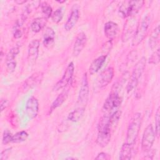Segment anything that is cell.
Listing matches in <instances>:
<instances>
[{
    "label": "cell",
    "instance_id": "obj_16",
    "mask_svg": "<svg viewBox=\"0 0 160 160\" xmlns=\"http://www.w3.org/2000/svg\"><path fill=\"white\" fill-rule=\"evenodd\" d=\"M111 129L98 131L96 139L97 144L101 147L106 146L111 140Z\"/></svg>",
    "mask_w": 160,
    "mask_h": 160
},
{
    "label": "cell",
    "instance_id": "obj_30",
    "mask_svg": "<svg viewBox=\"0 0 160 160\" xmlns=\"http://www.w3.org/2000/svg\"><path fill=\"white\" fill-rule=\"evenodd\" d=\"M41 11L44 15V18L46 19H48L50 16H52V8L46 2H43L41 5Z\"/></svg>",
    "mask_w": 160,
    "mask_h": 160
},
{
    "label": "cell",
    "instance_id": "obj_20",
    "mask_svg": "<svg viewBox=\"0 0 160 160\" xmlns=\"http://www.w3.org/2000/svg\"><path fill=\"white\" fill-rule=\"evenodd\" d=\"M132 145L129 144L126 142L124 143L121 148L119 152V159L121 160H129L132 157V152L133 149Z\"/></svg>",
    "mask_w": 160,
    "mask_h": 160
},
{
    "label": "cell",
    "instance_id": "obj_8",
    "mask_svg": "<svg viewBox=\"0 0 160 160\" xmlns=\"http://www.w3.org/2000/svg\"><path fill=\"white\" fill-rule=\"evenodd\" d=\"M43 73L42 72H36L32 74L28 79H26L22 84L20 90L22 92H26L38 85L42 81Z\"/></svg>",
    "mask_w": 160,
    "mask_h": 160
},
{
    "label": "cell",
    "instance_id": "obj_36",
    "mask_svg": "<svg viewBox=\"0 0 160 160\" xmlns=\"http://www.w3.org/2000/svg\"><path fill=\"white\" fill-rule=\"evenodd\" d=\"M8 101L5 99H2L1 100V112L3 111L8 106Z\"/></svg>",
    "mask_w": 160,
    "mask_h": 160
},
{
    "label": "cell",
    "instance_id": "obj_5",
    "mask_svg": "<svg viewBox=\"0 0 160 160\" xmlns=\"http://www.w3.org/2000/svg\"><path fill=\"white\" fill-rule=\"evenodd\" d=\"M155 136L156 132L153 126L150 124L146 128L141 139V149L144 152H147L151 149L155 140Z\"/></svg>",
    "mask_w": 160,
    "mask_h": 160
},
{
    "label": "cell",
    "instance_id": "obj_3",
    "mask_svg": "<svg viewBox=\"0 0 160 160\" xmlns=\"http://www.w3.org/2000/svg\"><path fill=\"white\" fill-rule=\"evenodd\" d=\"M146 58L144 57H142L136 64V65L133 69L130 80L127 86L128 92H129L130 91H131L137 86V84L138 83L139 79L144 71V69L146 67Z\"/></svg>",
    "mask_w": 160,
    "mask_h": 160
},
{
    "label": "cell",
    "instance_id": "obj_9",
    "mask_svg": "<svg viewBox=\"0 0 160 160\" xmlns=\"http://www.w3.org/2000/svg\"><path fill=\"white\" fill-rule=\"evenodd\" d=\"M138 25V21L134 17H132L126 21L122 34V40L123 42L128 41L131 37L134 36Z\"/></svg>",
    "mask_w": 160,
    "mask_h": 160
},
{
    "label": "cell",
    "instance_id": "obj_7",
    "mask_svg": "<svg viewBox=\"0 0 160 160\" xmlns=\"http://www.w3.org/2000/svg\"><path fill=\"white\" fill-rule=\"evenodd\" d=\"M74 71V63L72 62H71L68 64V67L66 68L62 78L54 85L53 88V90L57 91L59 89H61L65 88L70 82V81L72 79Z\"/></svg>",
    "mask_w": 160,
    "mask_h": 160
},
{
    "label": "cell",
    "instance_id": "obj_19",
    "mask_svg": "<svg viewBox=\"0 0 160 160\" xmlns=\"http://www.w3.org/2000/svg\"><path fill=\"white\" fill-rule=\"evenodd\" d=\"M106 59V55H102L95 59L89 68V72L90 74H94L96 73L102 67V64L105 62Z\"/></svg>",
    "mask_w": 160,
    "mask_h": 160
},
{
    "label": "cell",
    "instance_id": "obj_6",
    "mask_svg": "<svg viewBox=\"0 0 160 160\" xmlns=\"http://www.w3.org/2000/svg\"><path fill=\"white\" fill-rule=\"evenodd\" d=\"M89 85L88 81V78L86 73L83 75L81 81V85L80 87L79 96L78 99V104L79 105L78 108H85L86 104H87L88 96H89Z\"/></svg>",
    "mask_w": 160,
    "mask_h": 160
},
{
    "label": "cell",
    "instance_id": "obj_21",
    "mask_svg": "<svg viewBox=\"0 0 160 160\" xmlns=\"http://www.w3.org/2000/svg\"><path fill=\"white\" fill-rule=\"evenodd\" d=\"M69 94V91L68 89H64L63 90L59 95L55 99V100L52 103V105L51 106V111L54 110L55 109L58 108L60 106L62 105V104L66 101Z\"/></svg>",
    "mask_w": 160,
    "mask_h": 160
},
{
    "label": "cell",
    "instance_id": "obj_17",
    "mask_svg": "<svg viewBox=\"0 0 160 160\" xmlns=\"http://www.w3.org/2000/svg\"><path fill=\"white\" fill-rule=\"evenodd\" d=\"M118 31V26L116 23L112 21H108L107 22L104 27V31L106 36L112 39L113 38L115 37Z\"/></svg>",
    "mask_w": 160,
    "mask_h": 160
},
{
    "label": "cell",
    "instance_id": "obj_28",
    "mask_svg": "<svg viewBox=\"0 0 160 160\" xmlns=\"http://www.w3.org/2000/svg\"><path fill=\"white\" fill-rule=\"evenodd\" d=\"M23 22L21 20H18L14 26L13 29V36L15 38L18 39L22 36V32L21 29V26Z\"/></svg>",
    "mask_w": 160,
    "mask_h": 160
},
{
    "label": "cell",
    "instance_id": "obj_25",
    "mask_svg": "<svg viewBox=\"0 0 160 160\" xmlns=\"http://www.w3.org/2000/svg\"><path fill=\"white\" fill-rule=\"evenodd\" d=\"M159 26H157L156 28L153 30V31L151 32V36L149 37V46L151 49H154L158 41H159Z\"/></svg>",
    "mask_w": 160,
    "mask_h": 160
},
{
    "label": "cell",
    "instance_id": "obj_37",
    "mask_svg": "<svg viewBox=\"0 0 160 160\" xmlns=\"http://www.w3.org/2000/svg\"><path fill=\"white\" fill-rule=\"evenodd\" d=\"M15 2L17 4H22L23 3H25L26 2V1H19V0H18V1H16Z\"/></svg>",
    "mask_w": 160,
    "mask_h": 160
},
{
    "label": "cell",
    "instance_id": "obj_1",
    "mask_svg": "<svg viewBox=\"0 0 160 160\" xmlns=\"http://www.w3.org/2000/svg\"><path fill=\"white\" fill-rule=\"evenodd\" d=\"M141 114L140 112H136L134 114L128 128L125 142L132 146L134 145L141 129Z\"/></svg>",
    "mask_w": 160,
    "mask_h": 160
},
{
    "label": "cell",
    "instance_id": "obj_12",
    "mask_svg": "<svg viewBox=\"0 0 160 160\" xmlns=\"http://www.w3.org/2000/svg\"><path fill=\"white\" fill-rule=\"evenodd\" d=\"M19 52V46H14L10 49V51L8 52L6 56V67H7L8 71L10 72H12L15 70V68L16 67V62L14 59Z\"/></svg>",
    "mask_w": 160,
    "mask_h": 160
},
{
    "label": "cell",
    "instance_id": "obj_29",
    "mask_svg": "<svg viewBox=\"0 0 160 160\" xmlns=\"http://www.w3.org/2000/svg\"><path fill=\"white\" fill-rule=\"evenodd\" d=\"M63 8H59L57 9L52 14V20L55 23H58L59 22L63 17Z\"/></svg>",
    "mask_w": 160,
    "mask_h": 160
},
{
    "label": "cell",
    "instance_id": "obj_2",
    "mask_svg": "<svg viewBox=\"0 0 160 160\" xmlns=\"http://www.w3.org/2000/svg\"><path fill=\"white\" fill-rule=\"evenodd\" d=\"M151 22V18L149 16H146L141 21V23L138 25V27L132 38V46L138 45L144 39L148 33Z\"/></svg>",
    "mask_w": 160,
    "mask_h": 160
},
{
    "label": "cell",
    "instance_id": "obj_34",
    "mask_svg": "<svg viewBox=\"0 0 160 160\" xmlns=\"http://www.w3.org/2000/svg\"><path fill=\"white\" fill-rule=\"evenodd\" d=\"M11 148H8L2 151L0 154V160H6L8 159L11 153Z\"/></svg>",
    "mask_w": 160,
    "mask_h": 160
},
{
    "label": "cell",
    "instance_id": "obj_10",
    "mask_svg": "<svg viewBox=\"0 0 160 160\" xmlns=\"http://www.w3.org/2000/svg\"><path fill=\"white\" fill-rule=\"evenodd\" d=\"M114 76V69L109 67L104 70L98 76L96 81L97 86L99 88H102L106 86L112 79Z\"/></svg>",
    "mask_w": 160,
    "mask_h": 160
},
{
    "label": "cell",
    "instance_id": "obj_14",
    "mask_svg": "<svg viewBox=\"0 0 160 160\" xmlns=\"http://www.w3.org/2000/svg\"><path fill=\"white\" fill-rule=\"evenodd\" d=\"M39 41L38 39H33L31 41L28 46V57L31 61H36L39 53Z\"/></svg>",
    "mask_w": 160,
    "mask_h": 160
},
{
    "label": "cell",
    "instance_id": "obj_24",
    "mask_svg": "<svg viewBox=\"0 0 160 160\" xmlns=\"http://www.w3.org/2000/svg\"><path fill=\"white\" fill-rule=\"evenodd\" d=\"M85 111L84 108H77L68 115V119L72 122L78 121L82 116Z\"/></svg>",
    "mask_w": 160,
    "mask_h": 160
},
{
    "label": "cell",
    "instance_id": "obj_35",
    "mask_svg": "<svg viewBox=\"0 0 160 160\" xmlns=\"http://www.w3.org/2000/svg\"><path fill=\"white\" fill-rule=\"evenodd\" d=\"M111 159L110 155L106 152H100L99 153L97 156L95 158V159H99V160H108Z\"/></svg>",
    "mask_w": 160,
    "mask_h": 160
},
{
    "label": "cell",
    "instance_id": "obj_33",
    "mask_svg": "<svg viewBox=\"0 0 160 160\" xmlns=\"http://www.w3.org/2000/svg\"><path fill=\"white\" fill-rule=\"evenodd\" d=\"M159 62V49H158L150 57L149 63L157 64Z\"/></svg>",
    "mask_w": 160,
    "mask_h": 160
},
{
    "label": "cell",
    "instance_id": "obj_11",
    "mask_svg": "<svg viewBox=\"0 0 160 160\" xmlns=\"http://www.w3.org/2000/svg\"><path fill=\"white\" fill-rule=\"evenodd\" d=\"M39 111V102L38 99L34 96L31 97L28 99L26 106V112L28 117L30 119L35 118Z\"/></svg>",
    "mask_w": 160,
    "mask_h": 160
},
{
    "label": "cell",
    "instance_id": "obj_13",
    "mask_svg": "<svg viewBox=\"0 0 160 160\" xmlns=\"http://www.w3.org/2000/svg\"><path fill=\"white\" fill-rule=\"evenodd\" d=\"M87 42V37L86 34L81 32L77 36L72 49V54L74 56H78L81 52L85 47Z\"/></svg>",
    "mask_w": 160,
    "mask_h": 160
},
{
    "label": "cell",
    "instance_id": "obj_4",
    "mask_svg": "<svg viewBox=\"0 0 160 160\" xmlns=\"http://www.w3.org/2000/svg\"><path fill=\"white\" fill-rule=\"evenodd\" d=\"M121 103V98L118 95V93L117 92L112 91L103 104L102 111L109 114L118 109Z\"/></svg>",
    "mask_w": 160,
    "mask_h": 160
},
{
    "label": "cell",
    "instance_id": "obj_18",
    "mask_svg": "<svg viewBox=\"0 0 160 160\" xmlns=\"http://www.w3.org/2000/svg\"><path fill=\"white\" fill-rule=\"evenodd\" d=\"M55 39V32L51 28H46L43 33V44L46 48L50 47Z\"/></svg>",
    "mask_w": 160,
    "mask_h": 160
},
{
    "label": "cell",
    "instance_id": "obj_31",
    "mask_svg": "<svg viewBox=\"0 0 160 160\" xmlns=\"http://www.w3.org/2000/svg\"><path fill=\"white\" fill-rule=\"evenodd\" d=\"M159 125H160V112H159V108H158L156 115H155V132L156 135L159 136Z\"/></svg>",
    "mask_w": 160,
    "mask_h": 160
},
{
    "label": "cell",
    "instance_id": "obj_22",
    "mask_svg": "<svg viewBox=\"0 0 160 160\" xmlns=\"http://www.w3.org/2000/svg\"><path fill=\"white\" fill-rule=\"evenodd\" d=\"M144 2L143 1H129V16L136 15L142 7Z\"/></svg>",
    "mask_w": 160,
    "mask_h": 160
},
{
    "label": "cell",
    "instance_id": "obj_26",
    "mask_svg": "<svg viewBox=\"0 0 160 160\" xmlns=\"http://www.w3.org/2000/svg\"><path fill=\"white\" fill-rule=\"evenodd\" d=\"M28 138V134L26 131H22L16 133L12 136V142L15 143L21 142L26 141Z\"/></svg>",
    "mask_w": 160,
    "mask_h": 160
},
{
    "label": "cell",
    "instance_id": "obj_23",
    "mask_svg": "<svg viewBox=\"0 0 160 160\" xmlns=\"http://www.w3.org/2000/svg\"><path fill=\"white\" fill-rule=\"evenodd\" d=\"M47 19L44 18H38L33 20L31 24V30L34 32H39L46 25Z\"/></svg>",
    "mask_w": 160,
    "mask_h": 160
},
{
    "label": "cell",
    "instance_id": "obj_32",
    "mask_svg": "<svg viewBox=\"0 0 160 160\" xmlns=\"http://www.w3.org/2000/svg\"><path fill=\"white\" fill-rule=\"evenodd\" d=\"M12 136L11 132L9 131L8 130H5L3 132L2 135V144H7L10 142H12Z\"/></svg>",
    "mask_w": 160,
    "mask_h": 160
},
{
    "label": "cell",
    "instance_id": "obj_27",
    "mask_svg": "<svg viewBox=\"0 0 160 160\" xmlns=\"http://www.w3.org/2000/svg\"><path fill=\"white\" fill-rule=\"evenodd\" d=\"M119 14L122 18L129 16V1H124L120 6L119 9Z\"/></svg>",
    "mask_w": 160,
    "mask_h": 160
},
{
    "label": "cell",
    "instance_id": "obj_15",
    "mask_svg": "<svg viewBox=\"0 0 160 160\" xmlns=\"http://www.w3.org/2000/svg\"><path fill=\"white\" fill-rule=\"evenodd\" d=\"M79 18V12L78 9L76 8H72L70 13V15L68 18V19L64 25L65 29L68 31L71 30L76 24L77 22L78 21Z\"/></svg>",
    "mask_w": 160,
    "mask_h": 160
}]
</instances>
